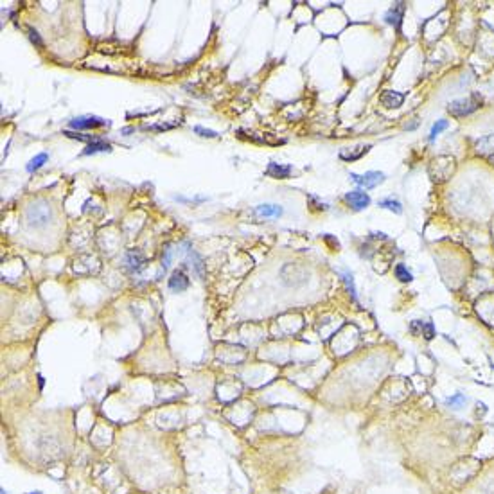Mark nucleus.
<instances>
[{"mask_svg": "<svg viewBox=\"0 0 494 494\" xmlns=\"http://www.w3.org/2000/svg\"><path fill=\"white\" fill-rule=\"evenodd\" d=\"M293 173V168L291 166H286V163H277V162H270L266 168V177L270 178H279V180H284V178H288L289 175Z\"/></svg>", "mask_w": 494, "mask_h": 494, "instance_id": "6", "label": "nucleus"}, {"mask_svg": "<svg viewBox=\"0 0 494 494\" xmlns=\"http://www.w3.org/2000/svg\"><path fill=\"white\" fill-rule=\"evenodd\" d=\"M394 273H395V277L401 280V282H410V280L413 279V275L410 273L408 268L404 266V264H397L395 270H394Z\"/></svg>", "mask_w": 494, "mask_h": 494, "instance_id": "15", "label": "nucleus"}, {"mask_svg": "<svg viewBox=\"0 0 494 494\" xmlns=\"http://www.w3.org/2000/svg\"><path fill=\"white\" fill-rule=\"evenodd\" d=\"M47 160H49V155H47V153H38V155H36L35 158H31V160H29V163H27V171H29V173L38 171L40 168H43V163L47 162Z\"/></svg>", "mask_w": 494, "mask_h": 494, "instance_id": "14", "label": "nucleus"}, {"mask_svg": "<svg viewBox=\"0 0 494 494\" xmlns=\"http://www.w3.org/2000/svg\"><path fill=\"white\" fill-rule=\"evenodd\" d=\"M422 329H424V322H419V320L412 322V325H410V331L413 335H422Z\"/></svg>", "mask_w": 494, "mask_h": 494, "instance_id": "23", "label": "nucleus"}, {"mask_svg": "<svg viewBox=\"0 0 494 494\" xmlns=\"http://www.w3.org/2000/svg\"><path fill=\"white\" fill-rule=\"evenodd\" d=\"M282 212H284V209L282 207H279V205H259L257 209H255V214L257 216H261V218H279V216H282Z\"/></svg>", "mask_w": 494, "mask_h": 494, "instance_id": "12", "label": "nucleus"}, {"mask_svg": "<svg viewBox=\"0 0 494 494\" xmlns=\"http://www.w3.org/2000/svg\"><path fill=\"white\" fill-rule=\"evenodd\" d=\"M344 200L349 203V207H353L354 211H363L370 205V196L363 191H351L344 196Z\"/></svg>", "mask_w": 494, "mask_h": 494, "instance_id": "5", "label": "nucleus"}, {"mask_svg": "<svg viewBox=\"0 0 494 494\" xmlns=\"http://www.w3.org/2000/svg\"><path fill=\"white\" fill-rule=\"evenodd\" d=\"M69 126L72 129H92V128H103V126H110V120H104L101 117H76L69 122Z\"/></svg>", "mask_w": 494, "mask_h": 494, "instance_id": "4", "label": "nucleus"}, {"mask_svg": "<svg viewBox=\"0 0 494 494\" xmlns=\"http://www.w3.org/2000/svg\"><path fill=\"white\" fill-rule=\"evenodd\" d=\"M26 218L29 227H45L52 219V209L49 203L45 202H36L33 205L27 207L26 211Z\"/></svg>", "mask_w": 494, "mask_h": 494, "instance_id": "1", "label": "nucleus"}, {"mask_svg": "<svg viewBox=\"0 0 494 494\" xmlns=\"http://www.w3.org/2000/svg\"><path fill=\"white\" fill-rule=\"evenodd\" d=\"M142 262H144V257L138 250H129L126 254V266L129 271H138L142 268Z\"/></svg>", "mask_w": 494, "mask_h": 494, "instance_id": "11", "label": "nucleus"}, {"mask_svg": "<svg viewBox=\"0 0 494 494\" xmlns=\"http://www.w3.org/2000/svg\"><path fill=\"white\" fill-rule=\"evenodd\" d=\"M379 207L394 212V214H403V205H401L399 200H394V198H385V200H381V202H379Z\"/></svg>", "mask_w": 494, "mask_h": 494, "instance_id": "13", "label": "nucleus"}, {"mask_svg": "<svg viewBox=\"0 0 494 494\" xmlns=\"http://www.w3.org/2000/svg\"><path fill=\"white\" fill-rule=\"evenodd\" d=\"M187 288H189V277L185 275L184 270L173 271L171 279H169V289H173V291H184Z\"/></svg>", "mask_w": 494, "mask_h": 494, "instance_id": "8", "label": "nucleus"}, {"mask_svg": "<svg viewBox=\"0 0 494 494\" xmlns=\"http://www.w3.org/2000/svg\"><path fill=\"white\" fill-rule=\"evenodd\" d=\"M169 262H171V250L168 248L166 252H163V257H162V268H163V271L169 268Z\"/></svg>", "mask_w": 494, "mask_h": 494, "instance_id": "24", "label": "nucleus"}, {"mask_svg": "<svg viewBox=\"0 0 494 494\" xmlns=\"http://www.w3.org/2000/svg\"><path fill=\"white\" fill-rule=\"evenodd\" d=\"M29 38H31V42L35 43L36 47H43V40L40 38L38 31H36L35 27H29Z\"/></svg>", "mask_w": 494, "mask_h": 494, "instance_id": "20", "label": "nucleus"}, {"mask_svg": "<svg viewBox=\"0 0 494 494\" xmlns=\"http://www.w3.org/2000/svg\"><path fill=\"white\" fill-rule=\"evenodd\" d=\"M444 403L447 404V406H453V408H458V406H462V404L465 403V395L464 394H455V395H451V397H447Z\"/></svg>", "mask_w": 494, "mask_h": 494, "instance_id": "18", "label": "nucleus"}, {"mask_svg": "<svg viewBox=\"0 0 494 494\" xmlns=\"http://www.w3.org/2000/svg\"><path fill=\"white\" fill-rule=\"evenodd\" d=\"M194 133H198L200 137H205V138L218 137V133H216L214 129H207V128H202V126H194Z\"/></svg>", "mask_w": 494, "mask_h": 494, "instance_id": "19", "label": "nucleus"}, {"mask_svg": "<svg viewBox=\"0 0 494 494\" xmlns=\"http://www.w3.org/2000/svg\"><path fill=\"white\" fill-rule=\"evenodd\" d=\"M422 336H424L426 340H431L435 336V327H433V323L431 322H426L424 323V329H422Z\"/></svg>", "mask_w": 494, "mask_h": 494, "instance_id": "22", "label": "nucleus"}, {"mask_svg": "<svg viewBox=\"0 0 494 494\" xmlns=\"http://www.w3.org/2000/svg\"><path fill=\"white\" fill-rule=\"evenodd\" d=\"M342 277H344L345 284H347V289H349V293H351V296H353L354 300H356V286H354L353 273H351L349 270H344V271H342Z\"/></svg>", "mask_w": 494, "mask_h": 494, "instance_id": "16", "label": "nucleus"}, {"mask_svg": "<svg viewBox=\"0 0 494 494\" xmlns=\"http://www.w3.org/2000/svg\"><path fill=\"white\" fill-rule=\"evenodd\" d=\"M403 15H404V4L403 2H397L394 4V8H390L385 15V22L388 26H394L395 29H401V22H403Z\"/></svg>", "mask_w": 494, "mask_h": 494, "instance_id": "7", "label": "nucleus"}, {"mask_svg": "<svg viewBox=\"0 0 494 494\" xmlns=\"http://www.w3.org/2000/svg\"><path fill=\"white\" fill-rule=\"evenodd\" d=\"M349 178L354 182V184L365 187V189H374L378 185H381L385 182V175L379 171H367L365 175H356V173H351Z\"/></svg>", "mask_w": 494, "mask_h": 494, "instance_id": "3", "label": "nucleus"}, {"mask_svg": "<svg viewBox=\"0 0 494 494\" xmlns=\"http://www.w3.org/2000/svg\"><path fill=\"white\" fill-rule=\"evenodd\" d=\"M404 101V95L399 94V92H392V90H387L383 92L381 95V104L385 108H399Z\"/></svg>", "mask_w": 494, "mask_h": 494, "instance_id": "10", "label": "nucleus"}, {"mask_svg": "<svg viewBox=\"0 0 494 494\" xmlns=\"http://www.w3.org/2000/svg\"><path fill=\"white\" fill-rule=\"evenodd\" d=\"M110 151H112V144H108V142L101 140V138H95L94 142H90V144L83 149L81 155L88 156V155H95V153H110Z\"/></svg>", "mask_w": 494, "mask_h": 494, "instance_id": "9", "label": "nucleus"}, {"mask_svg": "<svg viewBox=\"0 0 494 494\" xmlns=\"http://www.w3.org/2000/svg\"><path fill=\"white\" fill-rule=\"evenodd\" d=\"M480 104H481V95L474 92V94H471L465 99L451 101V103L447 104V112L455 117H465V115H469V113L476 112L478 108H480Z\"/></svg>", "mask_w": 494, "mask_h": 494, "instance_id": "2", "label": "nucleus"}, {"mask_svg": "<svg viewBox=\"0 0 494 494\" xmlns=\"http://www.w3.org/2000/svg\"><path fill=\"white\" fill-rule=\"evenodd\" d=\"M63 135H67V137H70V138H78V140H85V142H88V144L95 140V137H90V135L72 133V131H63Z\"/></svg>", "mask_w": 494, "mask_h": 494, "instance_id": "21", "label": "nucleus"}, {"mask_svg": "<svg viewBox=\"0 0 494 494\" xmlns=\"http://www.w3.org/2000/svg\"><path fill=\"white\" fill-rule=\"evenodd\" d=\"M447 128V120H437L433 124V128H431V131H430V142H433L435 138H437V135H440L444 131V129Z\"/></svg>", "mask_w": 494, "mask_h": 494, "instance_id": "17", "label": "nucleus"}, {"mask_svg": "<svg viewBox=\"0 0 494 494\" xmlns=\"http://www.w3.org/2000/svg\"><path fill=\"white\" fill-rule=\"evenodd\" d=\"M38 379H40V388H43V383H45V381H43V378H42V376H38Z\"/></svg>", "mask_w": 494, "mask_h": 494, "instance_id": "25", "label": "nucleus"}]
</instances>
